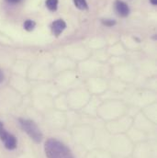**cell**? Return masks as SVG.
Here are the masks:
<instances>
[{
  "instance_id": "cell-10",
  "label": "cell",
  "mask_w": 157,
  "mask_h": 158,
  "mask_svg": "<svg viewBox=\"0 0 157 158\" xmlns=\"http://www.w3.org/2000/svg\"><path fill=\"white\" fill-rule=\"evenodd\" d=\"M7 3L9 4H19V2H21L22 0H6Z\"/></svg>"
},
{
  "instance_id": "cell-8",
  "label": "cell",
  "mask_w": 157,
  "mask_h": 158,
  "mask_svg": "<svg viewBox=\"0 0 157 158\" xmlns=\"http://www.w3.org/2000/svg\"><path fill=\"white\" fill-rule=\"evenodd\" d=\"M74 4L80 10H87L88 9L86 0H74Z\"/></svg>"
},
{
  "instance_id": "cell-1",
  "label": "cell",
  "mask_w": 157,
  "mask_h": 158,
  "mask_svg": "<svg viewBox=\"0 0 157 158\" xmlns=\"http://www.w3.org/2000/svg\"><path fill=\"white\" fill-rule=\"evenodd\" d=\"M44 151L47 158H75L71 150L64 143L53 138L45 142Z\"/></svg>"
},
{
  "instance_id": "cell-9",
  "label": "cell",
  "mask_w": 157,
  "mask_h": 158,
  "mask_svg": "<svg viewBox=\"0 0 157 158\" xmlns=\"http://www.w3.org/2000/svg\"><path fill=\"white\" fill-rule=\"evenodd\" d=\"M102 23L107 27H112L116 24V21L113 19H102Z\"/></svg>"
},
{
  "instance_id": "cell-3",
  "label": "cell",
  "mask_w": 157,
  "mask_h": 158,
  "mask_svg": "<svg viewBox=\"0 0 157 158\" xmlns=\"http://www.w3.org/2000/svg\"><path fill=\"white\" fill-rule=\"evenodd\" d=\"M0 140L4 143L5 147L7 150H14L17 147V139L16 137L9 133L4 126L0 128Z\"/></svg>"
},
{
  "instance_id": "cell-5",
  "label": "cell",
  "mask_w": 157,
  "mask_h": 158,
  "mask_svg": "<svg viewBox=\"0 0 157 158\" xmlns=\"http://www.w3.org/2000/svg\"><path fill=\"white\" fill-rule=\"evenodd\" d=\"M66 28V23L63 19H57L52 23L51 30L55 37H59Z\"/></svg>"
},
{
  "instance_id": "cell-7",
  "label": "cell",
  "mask_w": 157,
  "mask_h": 158,
  "mask_svg": "<svg viewBox=\"0 0 157 158\" xmlns=\"http://www.w3.org/2000/svg\"><path fill=\"white\" fill-rule=\"evenodd\" d=\"M23 27H24V30H26L27 31H32L36 27V22L31 19H27L25 20Z\"/></svg>"
},
{
  "instance_id": "cell-12",
  "label": "cell",
  "mask_w": 157,
  "mask_h": 158,
  "mask_svg": "<svg viewBox=\"0 0 157 158\" xmlns=\"http://www.w3.org/2000/svg\"><path fill=\"white\" fill-rule=\"evenodd\" d=\"M150 2H151V4L154 5V6H156L157 5V0H150Z\"/></svg>"
},
{
  "instance_id": "cell-11",
  "label": "cell",
  "mask_w": 157,
  "mask_h": 158,
  "mask_svg": "<svg viewBox=\"0 0 157 158\" xmlns=\"http://www.w3.org/2000/svg\"><path fill=\"white\" fill-rule=\"evenodd\" d=\"M4 77H4V74H3V72L0 70V84L4 81Z\"/></svg>"
},
{
  "instance_id": "cell-4",
  "label": "cell",
  "mask_w": 157,
  "mask_h": 158,
  "mask_svg": "<svg viewBox=\"0 0 157 158\" xmlns=\"http://www.w3.org/2000/svg\"><path fill=\"white\" fill-rule=\"evenodd\" d=\"M114 7H115V11L118 14V16L121 17V18H125L130 14L129 6L121 0H116L115 1Z\"/></svg>"
},
{
  "instance_id": "cell-2",
  "label": "cell",
  "mask_w": 157,
  "mask_h": 158,
  "mask_svg": "<svg viewBox=\"0 0 157 158\" xmlns=\"http://www.w3.org/2000/svg\"><path fill=\"white\" fill-rule=\"evenodd\" d=\"M19 122L21 129L36 143H39L42 141V138H43L42 132L40 131L38 125L33 120L27 119V118H19Z\"/></svg>"
},
{
  "instance_id": "cell-6",
  "label": "cell",
  "mask_w": 157,
  "mask_h": 158,
  "mask_svg": "<svg viewBox=\"0 0 157 158\" xmlns=\"http://www.w3.org/2000/svg\"><path fill=\"white\" fill-rule=\"evenodd\" d=\"M58 2H59L58 0H46L45 5L50 11L54 12L58 8Z\"/></svg>"
}]
</instances>
